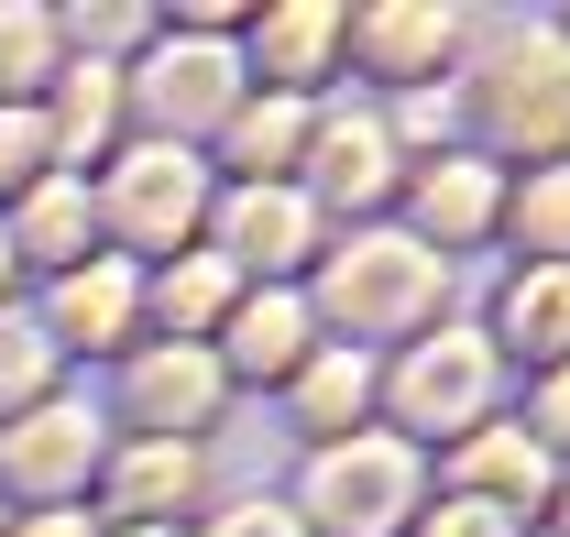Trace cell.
I'll list each match as a JSON object with an SVG mask.
<instances>
[{
    "mask_svg": "<svg viewBox=\"0 0 570 537\" xmlns=\"http://www.w3.org/2000/svg\"><path fill=\"white\" fill-rule=\"evenodd\" d=\"M428 296H439V264L406 253V242H362L352 264L330 274V307H341L352 330H395V319H417Z\"/></svg>",
    "mask_w": 570,
    "mask_h": 537,
    "instance_id": "cell-1",
    "label": "cell"
},
{
    "mask_svg": "<svg viewBox=\"0 0 570 537\" xmlns=\"http://www.w3.org/2000/svg\"><path fill=\"white\" fill-rule=\"evenodd\" d=\"M318 505H330V527L373 537L395 505H406V450L395 439H362V450H330L318 461Z\"/></svg>",
    "mask_w": 570,
    "mask_h": 537,
    "instance_id": "cell-2",
    "label": "cell"
},
{
    "mask_svg": "<svg viewBox=\"0 0 570 537\" xmlns=\"http://www.w3.org/2000/svg\"><path fill=\"white\" fill-rule=\"evenodd\" d=\"M406 406H417L428 428H461V417L483 406V351H472V340H439V351H417V362H406Z\"/></svg>",
    "mask_w": 570,
    "mask_h": 537,
    "instance_id": "cell-3",
    "label": "cell"
},
{
    "mask_svg": "<svg viewBox=\"0 0 570 537\" xmlns=\"http://www.w3.org/2000/svg\"><path fill=\"white\" fill-rule=\"evenodd\" d=\"M187 208H198L187 154H142L132 176H121V219H132V231H187Z\"/></svg>",
    "mask_w": 570,
    "mask_h": 537,
    "instance_id": "cell-4",
    "label": "cell"
},
{
    "mask_svg": "<svg viewBox=\"0 0 570 537\" xmlns=\"http://www.w3.org/2000/svg\"><path fill=\"white\" fill-rule=\"evenodd\" d=\"M296 231H307V208H296V198H264V187L230 208V242H242L253 264H285V253H296Z\"/></svg>",
    "mask_w": 570,
    "mask_h": 537,
    "instance_id": "cell-5",
    "label": "cell"
},
{
    "mask_svg": "<svg viewBox=\"0 0 570 537\" xmlns=\"http://www.w3.org/2000/svg\"><path fill=\"white\" fill-rule=\"evenodd\" d=\"M515 340L527 351H570V274H527L515 285Z\"/></svg>",
    "mask_w": 570,
    "mask_h": 537,
    "instance_id": "cell-6",
    "label": "cell"
},
{
    "mask_svg": "<svg viewBox=\"0 0 570 537\" xmlns=\"http://www.w3.org/2000/svg\"><path fill=\"white\" fill-rule=\"evenodd\" d=\"M121 307H132V285H121V264H99V274H67V330L110 340V330H121Z\"/></svg>",
    "mask_w": 570,
    "mask_h": 537,
    "instance_id": "cell-7",
    "label": "cell"
},
{
    "mask_svg": "<svg viewBox=\"0 0 570 537\" xmlns=\"http://www.w3.org/2000/svg\"><path fill=\"white\" fill-rule=\"evenodd\" d=\"M11 471H22V482H67L77 471V417H33V428L11 439Z\"/></svg>",
    "mask_w": 570,
    "mask_h": 537,
    "instance_id": "cell-8",
    "label": "cell"
},
{
    "mask_svg": "<svg viewBox=\"0 0 570 537\" xmlns=\"http://www.w3.org/2000/svg\"><path fill=\"white\" fill-rule=\"evenodd\" d=\"M230 351H242L253 373H285V362H296V307H285V296L242 307V340H230Z\"/></svg>",
    "mask_w": 570,
    "mask_h": 537,
    "instance_id": "cell-9",
    "label": "cell"
},
{
    "mask_svg": "<svg viewBox=\"0 0 570 537\" xmlns=\"http://www.w3.org/2000/svg\"><path fill=\"white\" fill-rule=\"evenodd\" d=\"M330 33H341L330 11H275V22H264V56H275L285 77H307L318 56H330Z\"/></svg>",
    "mask_w": 570,
    "mask_h": 537,
    "instance_id": "cell-10",
    "label": "cell"
},
{
    "mask_svg": "<svg viewBox=\"0 0 570 537\" xmlns=\"http://www.w3.org/2000/svg\"><path fill=\"white\" fill-rule=\"evenodd\" d=\"M428 219L439 231H483V208H494V187H483V165H450V176H428Z\"/></svg>",
    "mask_w": 570,
    "mask_h": 537,
    "instance_id": "cell-11",
    "label": "cell"
},
{
    "mask_svg": "<svg viewBox=\"0 0 570 537\" xmlns=\"http://www.w3.org/2000/svg\"><path fill=\"white\" fill-rule=\"evenodd\" d=\"M219 77H230L219 56H176V67H165V88H154V110H165V121H176V110L198 121V110H219V99H230Z\"/></svg>",
    "mask_w": 570,
    "mask_h": 537,
    "instance_id": "cell-12",
    "label": "cell"
},
{
    "mask_svg": "<svg viewBox=\"0 0 570 537\" xmlns=\"http://www.w3.org/2000/svg\"><path fill=\"white\" fill-rule=\"evenodd\" d=\"M362 45L406 67V56H428V45H450V11H373V22H362Z\"/></svg>",
    "mask_w": 570,
    "mask_h": 537,
    "instance_id": "cell-13",
    "label": "cell"
},
{
    "mask_svg": "<svg viewBox=\"0 0 570 537\" xmlns=\"http://www.w3.org/2000/svg\"><path fill=\"white\" fill-rule=\"evenodd\" d=\"M142 406L198 417V406H209V362H142Z\"/></svg>",
    "mask_w": 570,
    "mask_h": 537,
    "instance_id": "cell-14",
    "label": "cell"
},
{
    "mask_svg": "<svg viewBox=\"0 0 570 537\" xmlns=\"http://www.w3.org/2000/svg\"><path fill=\"white\" fill-rule=\"evenodd\" d=\"M373 154H384L373 133H330V187H352V198H373V187H384V165H373Z\"/></svg>",
    "mask_w": 570,
    "mask_h": 537,
    "instance_id": "cell-15",
    "label": "cell"
},
{
    "mask_svg": "<svg viewBox=\"0 0 570 537\" xmlns=\"http://www.w3.org/2000/svg\"><path fill=\"white\" fill-rule=\"evenodd\" d=\"M0 88H33V67H45V22H33V11H11V22H0Z\"/></svg>",
    "mask_w": 570,
    "mask_h": 537,
    "instance_id": "cell-16",
    "label": "cell"
},
{
    "mask_svg": "<svg viewBox=\"0 0 570 537\" xmlns=\"http://www.w3.org/2000/svg\"><path fill=\"white\" fill-rule=\"evenodd\" d=\"M176 482H187V461H176V450H142V461L121 471V505H154V494H176Z\"/></svg>",
    "mask_w": 570,
    "mask_h": 537,
    "instance_id": "cell-17",
    "label": "cell"
},
{
    "mask_svg": "<svg viewBox=\"0 0 570 537\" xmlns=\"http://www.w3.org/2000/svg\"><path fill=\"white\" fill-rule=\"evenodd\" d=\"M527 219H538V242H549V253H570V176H549V187L527 198Z\"/></svg>",
    "mask_w": 570,
    "mask_h": 537,
    "instance_id": "cell-18",
    "label": "cell"
},
{
    "mask_svg": "<svg viewBox=\"0 0 570 537\" xmlns=\"http://www.w3.org/2000/svg\"><path fill=\"white\" fill-rule=\"evenodd\" d=\"M209 307H219V274H209V264L165 285V319H176V330H187V319H209Z\"/></svg>",
    "mask_w": 570,
    "mask_h": 537,
    "instance_id": "cell-19",
    "label": "cell"
},
{
    "mask_svg": "<svg viewBox=\"0 0 570 537\" xmlns=\"http://www.w3.org/2000/svg\"><path fill=\"white\" fill-rule=\"evenodd\" d=\"M33 154H45L33 121H0V187H22V176H33Z\"/></svg>",
    "mask_w": 570,
    "mask_h": 537,
    "instance_id": "cell-20",
    "label": "cell"
},
{
    "mask_svg": "<svg viewBox=\"0 0 570 537\" xmlns=\"http://www.w3.org/2000/svg\"><path fill=\"white\" fill-rule=\"evenodd\" d=\"M33 373H45V362H33V340L0 330V396H33Z\"/></svg>",
    "mask_w": 570,
    "mask_h": 537,
    "instance_id": "cell-21",
    "label": "cell"
},
{
    "mask_svg": "<svg viewBox=\"0 0 570 537\" xmlns=\"http://www.w3.org/2000/svg\"><path fill=\"white\" fill-rule=\"evenodd\" d=\"M341 406H362V362H330L318 373V417H341Z\"/></svg>",
    "mask_w": 570,
    "mask_h": 537,
    "instance_id": "cell-22",
    "label": "cell"
},
{
    "mask_svg": "<svg viewBox=\"0 0 570 537\" xmlns=\"http://www.w3.org/2000/svg\"><path fill=\"white\" fill-rule=\"evenodd\" d=\"M99 121H110V88H77V99H67V143H88Z\"/></svg>",
    "mask_w": 570,
    "mask_h": 537,
    "instance_id": "cell-23",
    "label": "cell"
},
{
    "mask_svg": "<svg viewBox=\"0 0 570 537\" xmlns=\"http://www.w3.org/2000/svg\"><path fill=\"white\" fill-rule=\"evenodd\" d=\"M67 231H77V198H45V208H33V253H56Z\"/></svg>",
    "mask_w": 570,
    "mask_h": 537,
    "instance_id": "cell-24",
    "label": "cell"
},
{
    "mask_svg": "<svg viewBox=\"0 0 570 537\" xmlns=\"http://www.w3.org/2000/svg\"><path fill=\"white\" fill-rule=\"evenodd\" d=\"M439 537H515V527H504L494 505H461V516H450V527H439Z\"/></svg>",
    "mask_w": 570,
    "mask_h": 537,
    "instance_id": "cell-25",
    "label": "cell"
},
{
    "mask_svg": "<svg viewBox=\"0 0 570 537\" xmlns=\"http://www.w3.org/2000/svg\"><path fill=\"white\" fill-rule=\"evenodd\" d=\"M219 537H296V527H285V516H264V505H253V516H230V527H219Z\"/></svg>",
    "mask_w": 570,
    "mask_h": 537,
    "instance_id": "cell-26",
    "label": "cell"
},
{
    "mask_svg": "<svg viewBox=\"0 0 570 537\" xmlns=\"http://www.w3.org/2000/svg\"><path fill=\"white\" fill-rule=\"evenodd\" d=\"M0 264H11V253H0Z\"/></svg>",
    "mask_w": 570,
    "mask_h": 537,
    "instance_id": "cell-27",
    "label": "cell"
}]
</instances>
